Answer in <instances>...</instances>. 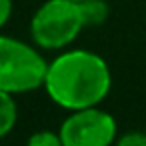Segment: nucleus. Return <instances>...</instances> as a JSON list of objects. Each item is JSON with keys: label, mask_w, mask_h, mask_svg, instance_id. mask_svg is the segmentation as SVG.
<instances>
[{"label": "nucleus", "mask_w": 146, "mask_h": 146, "mask_svg": "<svg viewBox=\"0 0 146 146\" xmlns=\"http://www.w3.org/2000/svg\"><path fill=\"white\" fill-rule=\"evenodd\" d=\"M30 146H60L62 138L60 132H52V130H38L28 138Z\"/></svg>", "instance_id": "7"}, {"label": "nucleus", "mask_w": 146, "mask_h": 146, "mask_svg": "<svg viewBox=\"0 0 146 146\" xmlns=\"http://www.w3.org/2000/svg\"><path fill=\"white\" fill-rule=\"evenodd\" d=\"M16 120H18V108L12 94L0 90V140L14 130Z\"/></svg>", "instance_id": "5"}, {"label": "nucleus", "mask_w": 146, "mask_h": 146, "mask_svg": "<svg viewBox=\"0 0 146 146\" xmlns=\"http://www.w3.org/2000/svg\"><path fill=\"white\" fill-rule=\"evenodd\" d=\"M86 26H100L108 18V4L104 0H82L80 2Z\"/></svg>", "instance_id": "6"}, {"label": "nucleus", "mask_w": 146, "mask_h": 146, "mask_svg": "<svg viewBox=\"0 0 146 146\" xmlns=\"http://www.w3.org/2000/svg\"><path fill=\"white\" fill-rule=\"evenodd\" d=\"M116 120L96 106L72 110L60 126L62 146H108L116 140Z\"/></svg>", "instance_id": "4"}, {"label": "nucleus", "mask_w": 146, "mask_h": 146, "mask_svg": "<svg viewBox=\"0 0 146 146\" xmlns=\"http://www.w3.org/2000/svg\"><path fill=\"white\" fill-rule=\"evenodd\" d=\"M48 62L30 44L0 34V90L24 94L44 86Z\"/></svg>", "instance_id": "2"}, {"label": "nucleus", "mask_w": 146, "mask_h": 146, "mask_svg": "<svg viewBox=\"0 0 146 146\" xmlns=\"http://www.w3.org/2000/svg\"><path fill=\"white\" fill-rule=\"evenodd\" d=\"M110 86L112 74L106 60L90 50H68L48 62L44 90L64 110L98 106Z\"/></svg>", "instance_id": "1"}, {"label": "nucleus", "mask_w": 146, "mask_h": 146, "mask_svg": "<svg viewBox=\"0 0 146 146\" xmlns=\"http://www.w3.org/2000/svg\"><path fill=\"white\" fill-rule=\"evenodd\" d=\"M76 2H82V0H76Z\"/></svg>", "instance_id": "10"}, {"label": "nucleus", "mask_w": 146, "mask_h": 146, "mask_svg": "<svg viewBox=\"0 0 146 146\" xmlns=\"http://www.w3.org/2000/svg\"><path fill=\"white\" fill-rule=\"evenodd\" d=\"M86 28L82 6L76 0H48L30 20L32 42L42 50H60Z\"/></svg>", "instance_id": "3"}, {"label": "nucleus", "mask_w": 146, "mask_h": 146, "mask_svg": "<svg viewBox=\"0 0 146 146\" xmlns=\"http://www.w3.org/2000/svg\"><path fill=\"white\" fill-rule=\"evenodd\" d=\"M12 16V0H0V28Z\"/></svg>", "instance_id": "9"}, {"label": "nucleus", "mask_w": 146, "mask_h": 146, "mask_svg": "<svg viewBox=\"0 0 146 146\" xmlns=\"http://www.w3.org/2000/svg\"><path fill=\"white\" fill-rule=\"evenodd\" d=\"M120 146H146V134L142 132H128L122 138H118Z\"/></svg>", "instance_id": "8"}]
</instances>
